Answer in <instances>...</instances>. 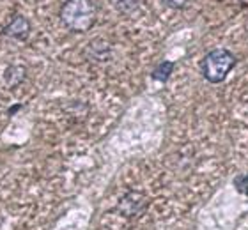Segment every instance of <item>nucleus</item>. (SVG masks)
I'll use <instances>...</instances> for the list:
<instances>
[{
	"label": "nucleus",
	"mask_w": 248,
	"mask_h": 230,
	"mask_svg": "<svg viewBox=\"0 0 248 230\" xmlns=\"http://www.w3.org/2000/svg\"><path fill=\"white\" fill-rule=\"evenodd\" d=\"M98 9L93 0H66L61 7L62 23L73 32H87L96 23Z\"/></svg>",
	"instance_id": "1"
},
{
	"label": "nucleus",
	"mask_w": 248,
	"mask_h": 230,
	"mask_svg": "<svg viewBox=\"0 0 248 230\" xmlns=\"http://www.w3.org/2000/svg\"><path fill=\"white\" fill-rule=\"evenodd\" d=\"M236 66V55L227 48H215L201 61V73L209 83H222Z\"/></svg>",
	"instance_id": "2"
},
{
	"label": "nucleus",
	"mask_w": 248,
	"mask_h": 230,
	"mask_svg": "<svg viewBox=\"0 0 248 230\" xmlns=\"http://www.w3.org/2000/svg\"><path fill=\"white\" fill-rule=\"evenodd\" d=\"M29 31H31V23H29L25 16H15L9 21V25L4 27L2 34L9 37H16V39H23V37H27Z\"/></svg>",
	"instance_id": "4"
},
{
	"label": "nucleus",
	"mask_w": 248,
	"mask_h": 230,
	"mask_svg": "<svg viewBox=\"0 0 248 230\" xmlns=\"http://www.w3.org/2000/svg\"><path fill=\"white\" fill-rule=\"evenodd\" d=\"M25 73H27L25 67H21V66H9L4 71L5 83H7L9 87H16V85H20V83L25 80Z\"/></svg>",
	"instance_id": "5"
},
{
	"label": "nucleus",
	"mask_w": 248,
	"mask_h": 230,
	"mask_svg": "<svg viewBox=\"0 0 248 230\" xmlns=\"http://www.w3.org/2000/svg\"><path fill=\"white\" fill-rule=\"evenodd\" d=\"M147 197L139 191H129L119 200V204H117V211H119L121 215L124 218H133V216H139L142 215L145 209H147Z\"/></svg>",
	"instance_id": "3"
},
{
	"label": "nucleus",
	"mask_w": 248,
	"mask_h": 230,
	"mask_svg": "<svg viewBox=\"0 0 248 230\" xmlns=\"http://www.w3.org/2000/svg\"><path fill=\"white\" fill-rule=\"evenodd\" d=\"M234 186L241 195H248V174H241L234 179Z\"/></svg>",
	"instance_id": "7"
},
{
	"label": "nucleus",
	"mask_w": 248,
	"mask_h": 230,
	"mask_svg": "<svg viewBox=\"0 0 248 230\" xmlns=\"http://www.w3.org/2000/svg\"><path fill=\"white\" fill-rule=\"evenodd\" d=\"M172 71H174V62L165 61L161 62V64H158V67L153 71V78L158 80V82H167L169 77L172 75Z\"/></svg>",
	"instance_id": "6"
},
{
	"label": "nucleus",
	"mask_w": 248,
	"mask_h": 230,
	"mask_svg": "<svg viewBox=\"0 0 248 230\" xmlns=\"http://www.w3.org/2000/svg\"><path fill=\"white\" fill-rule=\"evenodd\" d=\"M169 7H172V9H183L186 4H188V0H163Z\"/></svg>",
	"instance_id": "8"
}]
</instances>
